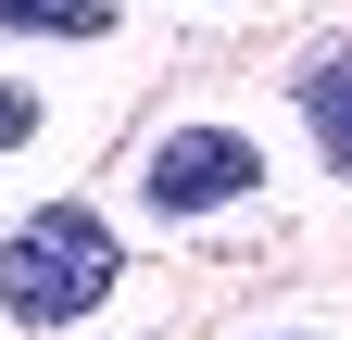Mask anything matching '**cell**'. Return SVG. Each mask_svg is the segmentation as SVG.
I'll list each match as a JSON object with an SVG mask.
<instances>
[{"label": "cell", "instance_id": "obj_1", "mask_svg": "<svg viewBox=\"0 0 352 340\" xmlns=\"http://www.w3.org/2000/svg\"><path fill=\"white\" fill-rule=\"evenodd\" d=\"M113 277H126V240L88 215V202H51V215L0 227V315H13V328H76V315H101Z\"/></svg>", "mask_w": 352, "mask_h": 340}, {"label": "cell", "instance_id": "obj_2", "mask_svg": "<svg viewBox=\"0 0 352 340\" xmlns=\"http://www.w3.org/2000/svg\"><path fill=\"white\" fill-rule=\"evenodd\" d=\"M252 189H264V151L239 139V126H176V139L151 151V177H139L151 215H239Z\"/></svg>", "mask_w": 352, "mask_h": 340}, {"label": "cell", "instance_id": "obj_3", "mask_svg": "<svg viewBox=\"0 0 352 340\" xmlns=\"http://www.w3.org/2000/svg\"><path fill=\"white\" fill-rule=\"evenodd\" d=\"M302 126H315V151L352 177V63H315V76H302Z\"/></svg>", "mask_w": 352, "mask_h": 340}, {"label": "cell", "instance_id": "obj_4", "mask_svg": "<svg viewBox=\"0 0 352 340\" xmlns=\"http://www.w3.org/2000/svg\"><path fill=\"white\" fill-rule=\"evenodd\" d=\"M0 25H13V38H101L113 0H0Z\"/></svg>", "mask_w": 352, "mask_h": 340}, {"label": "cell", "instance_id": "obj_5", "mask_svg": "<svg viewBox=\"0 0 352 340\" xmlns=\"http://www.w3.org/2000/svg\"><path fill=\"white\" fill-rule=\"evenodd\" d=\"M38 139V89H0V151H25Z\"/></svg>", "mask_w": 352, "mask_h": 340}]
</instances>
